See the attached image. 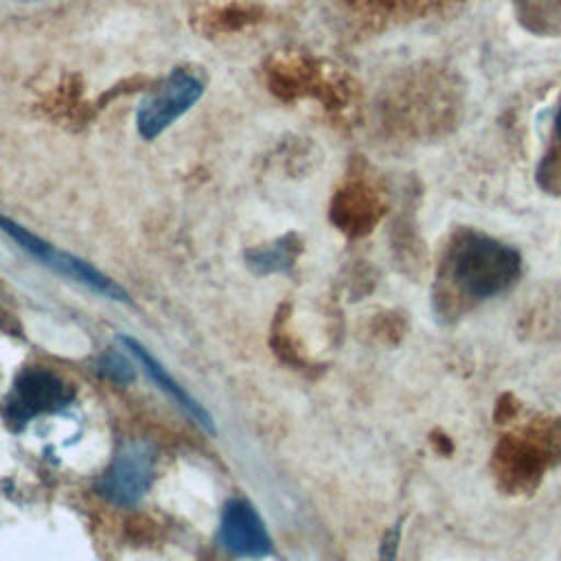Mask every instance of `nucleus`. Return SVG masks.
I'll return each instance as SVG.
<instances>
[{"instance_id": "obj_5", "label": "nucleus", "mask_w": 561, "mask_h": 561, "mask_svg": "<svg viewBox=\"0 0 561 561\" xmlns=\"http://www.w3.org/2000/svg\"><path fill=\"white\" fill-rule=\"evenodd\" d=\"M221 543L239 557H263L270 552V537L259 513L243 500H232L221 513Z\"/></svg>"}, {"instance_id": "obj_9", "label": "nucleus", "mask_w": 561, "mask_h": 561, "mask_svg": "<svg viewBox=\"0 0 561 561\" xmlns=\"http://www.w3.org/2000/svg\"><path fill=\"white\" fill-rule=\"evenodd\" d=\"M99 370L103 375H107L112 381H118V383H127L134 373H131V366L127 364V359L114 351L105 353L101 359H99Z\"/></svg>"}, {"instance_id": "obj_6", "label": "nucleus", "mask_w": 561, "mask_h": 561, "mask_svg": "<svg viewBox=\"0 0 561 561\" xmlns=\"http://www.w3.org/2000/svg\"><path fill=\"white\" fill-rule=\"evenodd\" d=\"M70 399L66 383L48 370H24L15 381V394L11 399V414L18 419H31L39 412L61 408Z\"/></svg>"}, {"instance_id": "obj_1", "label": "nucleus", "mask_w": 561, "mask_h": 561, "mask_svg": "<svg viewBox=\"0 0 561 561\" xmlns=\"http://www.w3.org/2000/svg\"><path fill=\"white\" fill-rule=\"evenodd\" d=\"M522 272V259L511 245L486 234H462L451 250V274L473 298H491L508 289Z\"/></svg>"}, {"instance_id": "obj_2", "label": "nucleus", "mask_w": 561, "mask_h": 561, "mask_svg": "<svg viewBox=\"0 0 561 561\" xmlns=\"http://www.w3.org/2000/svg\"><path fill=\"white\" fill-rule=\"evenodd\" d=\"M0 230L4 234H9L15 243H20L22 250L33 254L37 261H42L46 267L55 270L57 274L75 280V283H81L88 289H92V291H96V294H101L105 298L121 300V302L129 300L127 291L118 283H114L110 276H105L103 272L92 267L88 261H83V259H79V256H75L70 252L57 250L53 243H48L42 237L33 234L24 226L15 224L13 219L0 215Z\"/></svg>"}, {"instance_id": "obj_10", "label": "nucleus", "mask_w": 561, "mask_h": 561, "mask_svg": "<svg viewBox=\"0 0 561 561\" xmlns=\"http://www.w3.org/2000/svg\"><path fill=\"white\" fill-rule=\"evenodd\" d=\"M399 524H394L390 530H386L381 546H379V561H394L397 559V548H399Z\"/></svg>"}, {"instance_id": "obj_11", "label": "nucleus", "mask_w": 561, "mask_h": 561, "mask_svg": "<svg viewBox=\"0 0 561 561\" xmlns=\"http://www.w3.org/2000/svg\"><path fill=\"white\" fill-rule=\"evenodd\" d=\"M554 129H557V136H559V140H561V107H559L557 118H554Z\"/></svg>"}, {"instance_id": "obj_3", "label": "nucleus", "mask_w": 561, "mask_h": 561, "mask_svg": "<svg viewBox=\"0 0 561 561\" xmlns=\"http://www.w3.org/2000/svg\"><path fill=\"white\" fill-rule=\"evenodd\" d=\"M204 94V83L186 72H171L153 92H149L136 112V127L145 140L158 138L182 114H186Z\"/></svg>"}, {"instance_id": "obj_4", "label": "nucleus", "mask_w": 561, "mask_h": 561, "mask_svg": "<svg viewBox=\"0 0 561 561\" xmlns=\"http://www.w3.org/2000/svg\"><path fill=\"white\" fill-rule=\"evenodd\" d=\"M151 449L140 440H129L116 451L110 469L105 471L101 480V493L118 506H131L145 495V491L151 484Z\"/></svg>"}, {"instance_id": "obj_7", "label": "nucleus", "mask_w": 561, "mask_h": 561, "mask_svg": "<svg viewBox=\"0 0 561 561\" xmlns=\"http://www.w3.org/2000/svg\"><path fill=\"white\" fill-rule=\"evenodd\" d=\"M121 342L127 346V351H131V355L138 359V364L145 368V373L160 386V390H164L182 410H186L193 419H195V423H199L202 427H206L208 432H213V419H210V414L202 408V403H197L186 390H184V386H180L160 364H158V359L145 348V346H140L136 340H131V337H121Z\"/></svg>"}, {"instance_id": "obj_8", "label": "nucleus", "mask_w": 561, "mask_h": 561, "mask_svg": "<svg viewBox=\"0 0 561 561\" xmlns=\"http://www.w3.org/2000/svg\"><path fill=\"white\" fill-rule=\"evenodd\" d=\"M248 263L256 272H280L287 265H291V254H289V248L285 245V241H276L265 248L252 250L248 256Z\"/></svg>"}]
</instances>
